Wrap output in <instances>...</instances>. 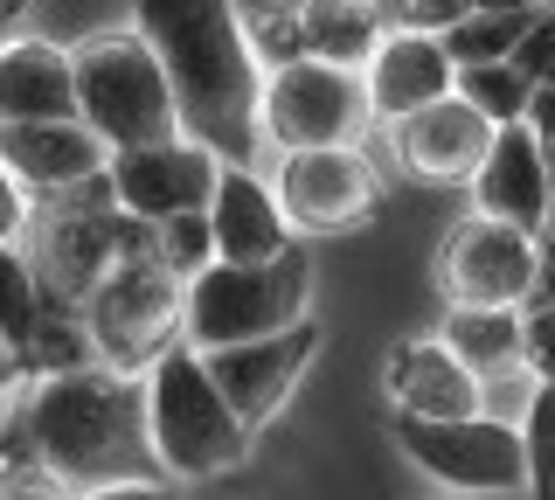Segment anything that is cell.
<instances>
[{
    "mask_svg": "<svg viewBox=\"0 0 555 500\" xmlns=\"http://www.w3.org/2000/svg\"><path fill=\"white\" fill-rule=\"evenodd\" d=\"M132 36L160 56L173 84L181 140L208 146L222 167H250L264 146L257 132L264 70L243 42L236 0H132Z\"/></svg>",
    "mask_w": 555,
    "mask_h": 500,
    "instance_id": "1",
    "label": "cell"
},
{
    "mask_svg": "<svg viewBox=\"0 0 555 500\" xmlns=\"http://www.w3.org/2000/svg\"><path fill=\"white\" fill-rule=\"evenodd\" d=\"M28 438L42 459V479L63 500L160 479V459L146 438V383L112 375L98 361L28 383Z\"/></svg>",
    "mask_w": 555,
    "mask_h": 500,
    "instance_id": "2",
    "label": "cell"
},
{
    "mask_svg": "<svg viewBox=\"0 0 555 500\" xmlns=\"http://www.w3.org/2000/svg\"><path fill=\"white\" fill-rule=\"evenodd\" d=\"M146 438L167 487L222 479L250 459V431L236 424V410L208 383V361L195 348H173L146 369Z\"/></svg>",
    "mask_w": 555,
    "mask_h": 500,
    "instance_id": "3",
    "label": "cell"
},
{
    "mask_svg": "<svg viewBox=\"0 0 555 500\" xmlns=\"http://www.w3.org/2000/svg\"><path fill=\"white\" fill-rule=\"evenodd\" d=\"M69 77H77V118L104 140V153L160 146L181 140V112H173V84L132 28H104L69 49Z\"/></svg>",
    "mask_w": 555,
    "mask_h": 500,
    "instance_id": "4",
    "label": "cell"
},
{
    "mask_svg": "<svg viewBox=\"0 0 555 500\" xmlns=\"http://www.w3.org/2000/svg\"><path fill=\"white\" fill-rule=\"evenodd\" d=\"M312 306V257L285 251L278 265H208L188 279V313H181V348L222 355L243 341H264L299 326Z\"/></svg>",
    "mask_w": 555,
    "mask_h": 500,
    "instance_id": "5",
    "label": "cell"
},
{
    "mask_svg": "<svg viewBox=\"0 0 555 500\" xmlns=\"http://www.w3.org/2000/svg\"><path fill=\"white\" fill-rule=\"evenodd\" d=\"M77 313H83V334H91V361H98V369L146 383L153 361L181 348L188 285L173 279L160 257H132V265H118L112 279L77 306Z\"/></svg>",
    "mask_w": 555,
    "mask_h": 500,
    "instance_id": "6",
    "label": "cell"
},
{
    "mask_svg": "<svg viewBox=\"0 0 555 500\" xmlns=\"http://www.w3.org/2000/svg\"><path fill=\"white\" fill-rule=\"evenodd\" d=\"M375 126L369 112V84L361 70L340 63H285L264 70V98H257V132L278 153H320V146H361V132Z\"/></svg>",
    "mask_w": 555,
    "mask_h": 500,
    "instance_id": "7",
    "label": "cell"
},
{
    "mask_svg": "<svg viewBox=\"0 0 555 500\" xmlns=\"http://www.w3.org/2000/svg\"><path fill=\"white\" fill-rule=\"evenodd\" d=\"M534 271H542V236L507 230L493 216H465L438 251V285L451 306H493V313H528Z\"/></svg>",
    "mask_w": 555,
    "mask_h": 500,
    "instance_id": "8",
    "label": "cell"
},
{
    "mask_svg": "<svg viewBox=\"0 0 555 500\" xmlns=\"http://www.w3.org/2000/svg\"><path fill=\"white\" fill-rule=\"evenodd\" d=\"M396 438H403L410 465H424L451 493H528L520 431L500 418H444V424L396 418Z\"/></svg>",
    "mask_w": 555,
    "mask_h": 500,
    "instance_id": "9",
    "label": "cell"
},
{
    "mask_svg": "<svg viewBox=\"0 0 555 500\" xmlns=\"http://www.w3.org/2000/svg\"><path fill=\"white\" fill-rule=\"evenodd\" d=\"M271 195H278V209H285L292 236L299 230L334 236V230H354V222L375 209L382 181H375V167H369L361 146H320V153H278Z\"/></svg>",
    "mask_w": 555,
    "mask_h": 500,
    "instance_id": "10",
    "label": "cell"
},
{
    "mask_svg": "<svg viewBox=\"0 0 555 500\" xmlns=\"http://www.w3.org/2000/svg\"><path fill=\"white\" fill-rule=\"evenodd\" d=\"M222 181V161L195 140H160V146H132L112 153L104 188L132 222H173V216H208V195Z\"/></svg>",
    "mask_w": 555,
    "mask_h": 500,
    "instance_id": "11",
    "label": "cell"
},
{
    "mask_svg": "<svg viewBox=\"0 0 555 500\" xmlns=\"http://www.w3.org/2000/svg\"><path fill=\"white\" fill-rule=\"evenodd\" d=\"M312 355H320V320H299V326H285V334L243 341V348L202 355V361H208V383L222 389V403L236 410V424L257 438V431L292 403V389H299V375L312 369Z\"/></svg>",
    "mask_w": 555,
    "mask_h": 500,
    "instance_id": "12",
    "label": "cell"
},
{
    "mask_svg": "<svg viewBox=\"0 0 555 500\" xmlns=\"http://www.w3.org/2000/svg\"><path fill=\"white\" fill-rule=\"evenodd\" d=\"M0 167L28 188V202H63L77 188H98L112 153L83 118H49V126H0Z\"/></svg>",
    "mask_w": 555,
    "mask_h": 500,
    "instance_id": "13",
    "label": "cell"
},
{
    "mask_svg": "<svg viewBox=\"0 0 555 500\" xmlns=\"http://www.w3.org/2000/svg\"><path fill=\"white\" fill-rule=\"evenodd\" d=\"M493 118H479L459 91L438 98V105L410 112L403 126H389V146L403 161V175L416 181H438V188H459V181H479L486 153H493Z\"/></svg>",
    "mask_w": 555,
    "mask_h": 500,
    "instance_id": "14",
    "label": "cell"
},
{
    "mask_svg": "<svg viewBox=\"0 0 555 500\" xmlns=\"http://www.w3.org/2000/svg\"><path fill=\"white\" fill-rule=\"evenodd\" d=\"M382 389H389L396 418L444 424V418H479V389L486 383L444 348V341L410 334V341H396V348H389V361H382Z\"/></svg>",
    "mask_w": 555,
    "mask_h": 500,
    "instance_id": "15",
    "label": "cell"
},
{
    "mask_svg": "<svg viewBox=\"0 0 555 500\" xmlns=\"http://www.w3.org/2000/svg\"><path fill=\"white\" fill-rule=\"evenodd\" d=\"M479 216L507 222V230H528V236H548V209H555V167H548V146L534 140L528 126H500L493 132V153H486L479 181Z\"/></svg>",
    "mask_w": 555,
    "mask_h": 500,
    "instance_id": "16",
    "label": "cell"
},
{
    "mask_svg": "<svg viewBox=\"0 0 555 500\" xmlns=\"http://www.w3.org/2000/svg\"><path fill=\"white\" fill-rule=\"evenodd\" d=\"M208 236H216V265H278L285 251H299L271 181H257L250 167H222L208 195Z\"/></svg>",
    "mask_w": 555,
    "mask_h": 500,
    "instance_id": "17",
    "label": "cell"
},
{
    "mask_svg": "<svg viewBox=\"0 0 555 500\" xmlns=\"http://www.w3.org/2000/svg\"><path fill=\"white\" fill-rule=\"evenodd\" d=\"M361 84H369V112L382 126H403L410 112H424V105L459 91V63L444 56L438 36H382Z\"/></svg>",
    "mask_w": 555,
    "mask_h": 500,
    "instance_id": "18",
    "label": "cell"
},
{
    "mask_svg": "<svg viewBox=\"0 0 555 500\" xmlns=\"http://www.w3.org/2000/svg\"><path fill=\"white\" fill-rule=\"evenodd\" d=\"M49 118H77L69 49L42 36H8L0 42V126H49Z\"/></svg>",
    "mask_w": 555,
    "mask_h": 500,
    "instance_id": "19",
    "label": "cell"
},
{
    "mask_svg": "<svg viewBox=\"0 0 555 500\" xmlns=\"http://www.w3.org/2000/svg\"><path fill=\"white\" fill-rule=\"evenodd\" d=\"M299 28H306V56L340 63V70H369V56L389 36L375 0H299Z\"/></svg>",
    "mask_w": 555,
    "mask_h": 500,
    "instance_id": "20",
    "label": "cell"
},
{
    "mask_svg": "<svg viewBox=\"0 0 555 500\" xmlns=\"http://www.w3.org/2000/svg\"><path fill=\"white\" fill-rule=\"evenodd\" d=\"M438 341L479 375V383H500V375L520 369V313H493V306H451L444 326H438Z\"/></svg>",
    "mask_w": 555,
    "mask_h": 500,
    "instance_id": "21",
    "label": "cell"
},
{
    "mask_svg": "<svg viewBox=\"0 0 555 500\" xmlns=\"http://www.w3.org/2000/svg\"><path fill=\"white\" fill-rule=\"evenodd\" d=\"M534 14H486V8H465L459 22L444 28V56L459 63V70H479V63H514L520 36H528Z\"/></svg>",
    "mask_w": 555,
    "mask_h": 500,
    "instance_id": "22",
    "label": "cell"
},
{
    "mask_svg": "<svg viewBox=\"0 0 555 500\" xmlns=\"http://www.w3.org/2000/svg\"><path fill=\"white\" fill-rule=\"evenodd\" d=\"M42 279H35V257H22V244H0V348H22L28 326L42 320Z\"/></svg>",
    "mask_w": 555,
    "mask_h": 500,
    "instance_id": "23",
    "label": "cell"
},
{
    "mask_svg": "<svg viewBox=\"0 0 555 500\" xmlns=\"http://www.w3.org/2000/svg\"><path fill=\"white\" fill-rule=\"evenodd\" d=\"M459 98L479 118H493V126H520V118H528L534 84L520 77L514 63H479V70H459Z\"/></svg>",
    "mask_w": 555,
    "mask_h": 500,
    "instance_id": "24",
    "label": "cell"
},
{
    "mask_svg": "<svg viewBox=\"0 0 555 500\" xmlns=\"http://www.w3.org/2000/svg\"><path fill=\"white\" fill-rule=\"evenodd\" d=\"M243 42H250L257 70H285L306 56V28H299V0H271V8L243 14Z\"/></svg>",
    "mask_w": 555,
    "mask_h": 500,
    "instance_id": "25",
    "label": "cell"
},
{
    "mask_svg": "<svg viewBox=\"0 0 555 500\" xmlns=\"http://www.w3.org/2000/svg\"><path fill=\"white\" fill-rule=\"evenodd\" d=\"M153 257L173 271V279H202L208 265H216V236H208V216H173L153 230Z\"/></svg>",
    "mask_w": 555,
    "mask_h": 500,
    "instance_id": "26",
    "label": "cell"
},
{
    "mask_svg": "<svg viewBox=\"0 0 555 500\" xmlns=\"http://www.w3.org/2000/svg\"><path fill=\"white\" fill-rule=\"evenodd\" d=\"M520 452H528V493L534 500H555V389H534L528 396Z\"/></svg>",
    "mask_w": 555,
    "mask_h": 500,
    "instance_id": "27",
    "label": "cell"
},
{
    "mask_svg": "<svg viewBox=\"0 0 555 500\" xmlns=\"http://www.w3.org/2000/svg\"><path fill=\"white\" fill-rule=\"evenodd\" d=\"M520 369H534V389H555V306L520 313Z\"/></svg>",
    "mask_w": 555,
    "mask_h": 500,
    "instance_id": "28",
    "label": "cell"
},
{
    "mask_svg": "<svg viewBox=\"0 0 555 500\" xmlns=\"http://www.w3.org/2000/svg\"><path fill=\"white\" fill-rule=\"evenodd\" d=\"M514 70L528 84H555V8H542L528 22V36H520V49H514Z\"/></svg>",
    "mask_w": 555,
    "mask_h": 500,
    "instance_id": "29",
    "label": "cell"
},
{
    "mask_svg": "<svg viewBox=\"0 0 555 500\" xmlns=\"http://www.w3.org/2000/svg\"><path fill=\"white\" fill-rule=\"evenodd\" d=\"M28 222H35V202H28V188L0 167V244H22L28 236Z\"/></svg>",
    "mask_w": 555,
    "mask_h": 500,
    "instance_id": "30",
    "label": "cell"
},
{
    "mask_svg": "<svg viewBox=\"0 0 555 500\" xmlns=\"http://www.w3.org/2000/svg\"><path fill=\"white\" fill-rule=\"evenodd\" d=\"M520 126H528L534 140H542V146L555 153V84H534V98H528V118H520Z\"/></svg>",
    "mask_w": 555,
    "mask_h": 500,
    "instance_id": "31",
    "label": "cell"
},
{
    "mask_svg": "<svg viewBox=\"0 0 555 500\" xmlns=\"http://www.w3.org/2000/svg\"><path fill=\"white\" fill-rule=\"evenodd\" d=\"M83 500H181L167 479H139V487H104V493H83Z\"/></svg>",
    "mask_w": 555,
    "mask_h": 500,
    "instance_id": "32",
    "label": "cell"
},
{
    "mask_svg": "<svg viewBox=\"0 0 555 500\" xmlns=\"http://www.w3.org/2000/svg\"><path fill=\"white\" fill-rule=\"evenodd\" d=\"M534 306H555V236H542V271H534Z\"/></svg>",
    "mask_w": 555,
    "mask_h": 500,
    "instance_id": "33",
    "label": "cell"
},
{
    "mask_svg": "<svg viewBox=\"0 0 555 500\" xmlns=\"http://www.w3.org/2000/svg\"><path fill=\"white\" fill-rule=\"evenodd\" d=\"M473 8H486V14H542L555 0H473Z\"/></svg>",
    "mask_w": 555,
    "mask_h": 500,
    "instance_id": "34",
    "label": "cell"
},
{
    "mask_svg": "<svg viewBox=\"0 0 555 500\" xmlns=\"http://www.w3.org/2000/svg\"><path fill=\"white\" fill-rule=\"evenodd\" d=\"M28 375H22V361H14V348H0V396H14Z\"/></svg>",
    "mask_w": 555,
    "mask_h": 500,
    "instance_id": "35",
    "label": "cell"
},
{
    "mask_svg": "<svg viewBox=\"0 0 555 500\" xmlns=\"http://www.w3.org/2000/svg\"><path fill=\"white\" fill-rule=\"evenodd\" d=\"M22 14H28V0H0V36H8V28L22 22Z\"/></svg>",
    "mask_w": 555,
    "mask_h": 500,
    "instance_id": "36",
    "label": "cell"
},
{
    "mask_svg": "<svg viewBox=\"0 0 555 500\" xmlns=\"http://www.w3.org/2000/svg\"><path fill=\"white\" fill-rule=\"evenodd\" d=\"M548 236H555V209H548Z\"/></svg>",
    "mask_w": 555,
    "mask_h": 500,
    "instance_id": "37",
    "label": "cell"
},
{
    "mask_svg": "<svg viewBox=\"0 0 555 500\" xmlns=\"http://www.w3.org/2000/svg\"><path fill=\"white\" fill-rule=\"evenodd\" d=\"M548 167H555V153H548Z\"/></svg>",
    "mask_w": 555,
    "mask_h": 500,
    "instance_id": "38",
    "label": "cell"
},
{
    "mask_svg": "<svg viewBox=\"0 0 555 500\" xmlns=\"http://www.w3.org/2000/svg\"><path fill=\"white\" fill-rule=\"evenodd\" d=\"M0 42H8V36H0Z\"/></svg>",
    "mask_w": 555,
    "mask_h": 500,
    "instance_id": "39",
    "label": "cell"
}]
</instances>
